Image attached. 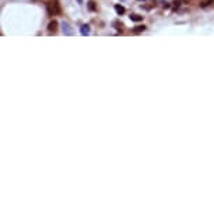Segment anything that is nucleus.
I'll return each instance as SVG.
<instances>
[{"label":"nucleus","instance_id":"6","mask_svg":"<svg viewBox=\"0 0 214 214\" xmlns=\"http://www.w3.org/2000/svg\"><path fill=\"white\" fill-rule=\"evenodd\" d=\"M130 20L140 21V20H143V17H142V16H137V14H132V16H130Z\"/></svg>","mask_w":214,"mask_h":214},{"label":"nucleus","instance_id":"5","mask_svg":"<svg viewBox=\"0 0 214 214\" xmlns=\"http://www.w3.org/2000/svg\"><path fill=\"white\" fill-rule=\"evenodd\" d=\"M115 10L118 11V14H123V13H125V7H123V6H119V4L115 6Z\"/></svg>","mask_w":214,"mask_h":214},{"label":"nucleus","instance_id":"3","mask_svg":"<svg viewBox=\"0 0 214 214\" xmlns=\"http://www.w3.org/2000/svg\"><path fill=\"white\" fill-rule=\"evenodd\" d=\"M80 31H81V35H88L90 34V27L88 25H83L80 28Z\"/></svg>","mask_w":214,"mask_h":214},{"label":"nucleus","instance_id":"4","mask_svg":"<svg viewBox=\"0 0 214 214\" xmlns=\"http://www.w3.org/2000/svg\"><path fill=\"white\" fill-rule=\"evenodd\" d=\"M56 27H57V23L56 21H50L48 25V29L49 31H56Z\"/></svg>","mask_w":214,"mask_h":214},{"label":"nucleus","instance_id":"2","mask_svg":"<svg viewBox=\"0 0 214 214\" xmlns=\"http://www.w3.org/2000/svg\"><path fill=\"white\" fill-rule=\"evenodd\" d=\"M62 29H63V34L65 35H73V29L70 28V25L67 23H63L62 24Z\"/></svg>","mask_w":214,"mask_h":214},{"label":"nucleus","instance_id":"7","mask_svg":"<svg viewBox=\"0 0 214 214\" xmlns=\"http://www.w3.org/2000/svg\"><path fill=\"white\" fill-rule=\"evenodd\" d=\"M90 8H91V10H94V8H95V7H94V3H90Z\"/></svg>","mask_w":214,"mask_h":214},{"label":"nucleus","instance_id":"1","mask_svg":"<svg viewBox=\"0 0 214 214\" xmlns=\"http://www.w3.org/2000/svg\"><path fill=\"white\" fill-rule=\"evenodd\" d=\"M48 11H49V14H56V13L60 11L57 2H50V3H48Z\"/></svg>","mask_w":214,"mask_h":214}]
</instances>
